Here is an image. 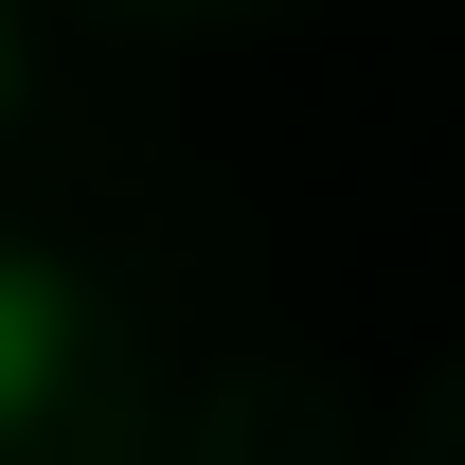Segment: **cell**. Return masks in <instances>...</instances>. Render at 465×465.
<instances>
[{
    "instance_id": "2",
    "label": "cell",
    "mask_w": 465,
    "mask_h": 465,
    "mask_svg": "<svg viewBox=\"0 0 465 465\" xmlns=\"http://www.w3.org/2000/svg\"><path fill=\"white\" fill-rule=\"evenodd\" d=\"M0 90H18V36H0Z\"/></svg>"
},
{
    "instance_id": "1",
    "label": "cell",
    "mask_w": 465,
    "mask_h": 465,
    "mask_svg": "<svg viewBox=\"0 0 465 465\" xmlns=\"http://www.w3.org/2000/svg\"><path fill=\"white\" fill-rule=\"evenodd\" d=\"M54 376H72V287L36 269V251H0V430L54 394Z\"/></svg>"
}]
</instances>
